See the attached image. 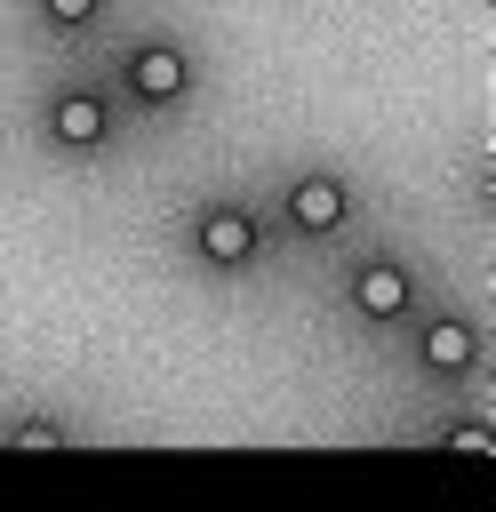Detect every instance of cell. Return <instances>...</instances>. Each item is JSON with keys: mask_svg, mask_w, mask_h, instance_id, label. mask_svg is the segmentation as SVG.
<instances>
[{"mask_svg": "<svg viewBox=\"0 0 496 512\" xmlns=\"http://www.w3.org/2000/svg\"><path fill=\"white\" fill-rule=\"evenodd\" d=\"M288 224L296 232H336L344 216H352V192H344V176H328V168H304L296 184H288Z\"/></svg>", "mask_w": 496, "mask_h": 512, "instance_id": "5", "label": "cell"}, {"mask_svg": "<svg viewBox=\"0 0 496 512\" xmlns=\"http://www.w3.org/2000/svg\"><path fill=\"white\" fill-rule=\"evenodd\" d=\"M0 448H24V456H40V448H64V424H56V416H16V424L0 432Z\"/></svg>", "mask_w": 496, "mask_h": 512, "instance_id": "7", "label": "cell"}, {"mask_svg": "<svg viewBox=\"0 0 496 512\" xmlns=\"http://www.w3.org/2000/svg\"><path fill=\"white\" fill-rule=\"evenodd\" d=\"M104 0H40V16H48V32H80L88 16H96Z\"/></svg>", "mask_w": 496, "mask_h": 512, "instance_id": "9", "label": "cell"}, {"mask_svg": "<svg viewBox=\"0 0 496 512\" xmlns=\"http://www.w3.org/2000/svg\"><path fill=\"white\" fill-rule=\"evenodd\" d=\"M344 288H352V312L360 320H408L416 312V280H408L400 256H360Z\"/></svg>", "mask_w": 496, "mask_h": 512, "instance_id": "4", "label": "cell"}, {"mask_svg": "<svg viewBox=\"0 0 496 512\" xmlns=\"http://www.w3.org/2000/svg\"><path fill=\"white\" fill-rule=\"evenodd\" d=\"M192 256H200L208 272L256 264V256H264V224L248 216V200H208V208L192 216Z\"/></svg>", "mask_w": 496, "mask_h": 512, "instance_id": "1", "label": "cell"}, {"mask_svg": "<svg viewBox=\"0 0 496 512\" xmlns=\"http://www.w3.org/2000/svg\"><path fill=\"white\" fill-rule=\"evenodd\" d=\"M40 136L56 152H96V144H112V104L96 88H56L48 112H40Z\"/></svg>", "mask_w": 496, "mask_h": 512, "instance_id": "3", "label": "cell"}, {"mask_svg": "<svg viewBox=\"0 0 496 512\" xmlns=\"http://www.w3.org/2000/svg\"><path fill=\"white\" fill-rule=\"evenodd\" d=\"M120 80H128L136 104H176V96H192V56L176 40H136L120 56Z\"/></svg>", "mask_w": 496, "mask_h": 512, "instance_id": "2", "label": "cell"}, {"mask_svg": "<svg viewBox=\"0 0 496 512\" xmlns=\"http://www.w3.org/2000/svg\"><path fill=\"white\" fill-rule=\"evenodd\" d=\"M432 448H456V456H496V424H480V416L440 424V432H432Z\"/></svg>", "mask_w": 496, "mask_h": 512, "instance_id": "8", "label": "cell"}, {"mask_svg": "<svg viewBox=\"0 0 496 512\" xmlns=\"http://www.w3.org/2000/svg\"><path fill=\"white\" fill-rule=\"evenodd\" d=\"M416 360H424L432 376H464V368L480 360V336H472V320H456V312H432V320L416 328Z\"/></svg>", "mask_w": 496, "mask_h": 512, "instance_id": "6", "label": "cell"}]
</instances>
